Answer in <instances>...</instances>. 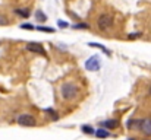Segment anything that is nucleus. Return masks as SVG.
I'll use <instances>...</instances> for the list:
<instances>
[{
    "label": "nucleus",
    "mask_w": 151,
    "mask_h": 140,
    "mask_svg": "<svg viewBox=\"0 0 151 140\" xmlns=\"http://www.w3.org/2000/svg\"><path fill=\"white\" fill-rule=\"evenodd\" d=\"M138 126H139V120H131V121L128 123V129H131V130L137 129Z\"/></svg>",
    "instance_id": "12"
},
{
    "label": "nucleus",
    "mask_w": 151,
    "mask_h": 140,
    "mask_svg": "<svg viewBox=\"0 0 151 140\" xmlns=\"http://www.w3.org/2000/svg\"><path fill=\"white\" fill-rule=\"evenodd\" d=\"M85 69L90 72H97L100 70V60L97 55H91L87 61H85Z\"/></svg>",
    "instance_id": "2"
},
{
    "label": "nucleus",
    "mask_w": 151,
    "mask_h": 140,
    "mask_svg": "<svg viewBox=\"0 0 151 140\" xmlns=\"http://www.w3.org/2000/svg\"><path fill=\"white\" fill-rule=\"evenodd\" d=\"M27 48L29 50V51H32V53H37V54H41V55H47L46 54V50L43 48L41 44H38V43H29Z\"/></svg>",
    "instance_id": "6"
},
{
    "label": "nucleus",
    "mask_w": 151,
    "mask_h": 140,
    "mask_svg": "<svg viewBox=\"0 0 151 140\" xmlns=\"http://www.w3.org/2000/svg\"><path fill=\"white\" fill-rule=\"evenodd\" d=\"M88 45H90V47H96V48H100V50H103V51H104L107 55L110 54V51H109V50H107V48H106L104 45H101V44H97V43H90Z\"/></svg>",
    "instance_id": "11"
},
{
    "label": "nucleus",
    "mask_w": 151,
    "mask_h": 140,
    "mask_svg": "<svg viewBox=\"0 0 151 140\" xmlns=\"http://www.w3.org/2000/svg\"><path fill=\"white\" fill-rule=\"evenodd\" d=\"M62 96L65 99H73L78 96V88L76 85L70 83V82H66L62 85Z\"/></svg>",
    "instance_id": "1"
},
{
    "label": "nucleus",
    "mask_w": 151,
    "mask_h": 140,
    "mask_svg": "<svg viewBox=\"0 0 151 140\" xmlns=\"http://www.w3.org/2000/svg\"><path fill=\"white\" fill-rule=\"evenodd\" d=\"M99 28H100L101 31H106V29H109L111 25H113V18L110 16V15H101L100 18H99Z\"/></svg>",
    "instance_id": "4"
},
{
    "label": "nucleus",
    "mask_w": 151,
    "mask_h": 140,
    "mask_svg": "<svg viewBox=\"0 0 151 140\" xmlns=\"http://www.w3.org/2000/svg\"><path fill=\"white\" fill-rule=\"evenodd\" d=\"M119 126V121L117 120H107L104 123H101V127L103 129H116Z\"/></svg>",
    "instance_id": "7"
},
{
    "label": "nucleus",
    "mask_w": 151,
    "mask_h": 140,
    "mask_svg": "<svg viewBox=\"0 0 151 140\" xmlns=\"http://www.w3.org/2000/svg\"><path fill=\"white\" fill-rule=\"evenodd\" d=\"M21 28H22V29H28V31H32V29H34L35 26H34V25H31V23H22V25H21Z\"/></svg>",
    "instance_id": "16"
},
{
    "label": "nucleus",
    "mask_w": 151,
    "mask_h": 140,
    "mask_svg": "<svg viewBox=\"0 0 151 140\" xmlns=\"http://www.w3.org/2000/svg\"><path fill=\"white\" fill-rule=\"evenodd\" d=\"M35 19H37L38 22H46V21H47V16H46L41 10H38V12H35Z\"/></svg>",
    "instance_id": "10"
},
{
    "label": "nucleus",
    "mask_w": 151,
    "mask_h": 140,
    "mask_svg": "<svg viewBox=\"0 0 151 140\" xmlns=\"http://www.w3.org/2000/svg\"><path fill=\"white\" fill-rule=\"evenodd\" d=\"M38 31H44V32H54L53 28H49V26H37Z\"/></svg>",
    "instance_id": "14"
},
{
    "label": "nucleus",
    "mask_w": 151,
    "mask_h": 140,
    "mask_svg": "<svg viewBox=\"0 0 151 140\" xmlns=\"http://www.w3.org/2000/svg\"><path fill=\"white\" fill-rule=\"evenodd\" d=\"M6 23H7V21L4 18H0V25H6Z\"/></svg>",
    "instance_id": "18"
},
{
    "label": "nucleus",
    "mask_w": 151,
    "mask_h": 140,
    "mask_svg": "<svg viewBox=\"0 0 151 140\" xmlns=\"http://www.w3.org/2000/svg\"><path fill=\"white\" fill-rule=\"evenodd\" d=\"M150 93H151V88H150Z\"/></svg>",
    "instance_id": "19"
},
{
    "label": "nucleus",
    "mask_w": 151,
    "mask_h": 140,
    "mask_svg": "<svg viewBox=\"0 0 151 140\" xmlns=\"http://www.w3.org/2000/svg\"><path fill=\"white\" fill-rule=\"evenodd\" d=\"M87 28H88L87 23H76V25H73V29H87Z\"/></svg>",
    "instance_id": "17"
},
{
    "label": "nucleus",
    "mask_w": 151,
    "mask_h": 140,
    "mask_svg": "<svg viewBox=\"0 0 151 140\" xmlns=\"http://www.w3.org/2000/svg\"><path fill=\"white\" fill-rule=\"evenodd\" d=\"M138 129L141 130L142 134L145 136H151V118H144V120H139V126Z\"/></svg>",
    "instance_id": "5"
},
{
    "label": "nucleus",
    "mask_w": 151,
    "mask_h": 140,
    "mask_svg": "<svg viewBox=\"0 0 151 140\" xmlns=\"http://www.w3.org/2000/svg\"><path fill=\"white\" fill-rule=\"evenodd\" d=\"M94 133H96V136H97V137H101V139H104V137H109V136H110V133H109L106 129H99V130H97V131H94Z\"/></svg>",
    "instance_id": "8"
},
{
    "label": "nucleus",
    "mask_w": 151,
    "mask_h": 140,
    "mask_svg": "<svg viewBox=\"0 0 151 140\" xmlns=\"http://www.w3.org/2000/svg\"><path fill=\"white\" fill-rule=\"evenodd\" d=\"M57 26L63 29V28H68V26H69V23H68L66 21H57Z\"/></svg>",
    "instance_id": "15"
},
{
    "label": "nucleus",
    "mask_w": 151,
    "mask_h": 140,
    "mask_svg": "<svg viewBox=\"0 0 151 140\" xmlns=\"http://www.w3.org/2000/svg\"><path fill=\"white\" fill-rule=\"evenodd\" d=\"M82 131L87 133V134H93V133H94V130H93L91 126H82Z\"/></svg>",
    "instance_id": "13"
},
{
    "label": "nucleus",
    "mask_w": 151,
    "mask_h": 140,
    "mask_svg": "<svg viewBox=\"0 0 151 140\" xmlns=\"http://www.w3.org/2000/svg\"><path fill=\"white\" fill-rule=\"evenodd\" d=\"M18 124L19 126H25V127H31V126H35V118L29 114H22L16 118Z\"/></svg>",
    "instance_id": "3"
},
{
    "label": "nucleus",
    "mask_w": 151,
    "mask_h": 140,
    "mask_svg": "<svg viewBox=\"0 0 151 140\" xmlns=\"http://www.w3.org/2000/svg\"><path fill=\"white\" fill-rule=\"evenodd\" d=\"M15 12H16V15H19V16H22V18H28V16L31 15L28 9H16Z\"/></svg>",
    "instance_id": "9"
}]
</instances>
